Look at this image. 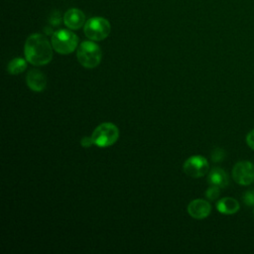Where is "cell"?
Listing matches in <instances>:
<instances>
[{"label":"cell","instance_id":"ac0fdd59","mask_svg":"<svg viewBox=\"0 0 254 254\" xmlns=\"http://www.w3.org/2000/svg\"><path fill=\"white\" fill-rule=\"evenodd\" d=\"M246 142H247V145L254 150V129L251 130L247 136H246Z\"/></svg>","mask_w":254,"mask_h":254},{"label":"cell","instance_id":"2e32d148","mask_svg":"<svg viewBox=\"0 0 254 254\" xmlns=\"http://www.w3.org/2000/svg\"><path fill=\"white\" fill-rule=\"evenodd\" d=\"M243 201L248 206L254 205V190H248L245 191L243 195Z\"/></svg>","mask_w":254,"mask_h":254},{"label":"cell","instance_id":"7a4b0ae2","mask_svg":"<svg viewBox=\"0 0 254 254\" xmlns=\"http://www.w3.org/2000/svg\"><path fill=\"white\" fill-rule=\"evenodd\" d=\"M76 58L82 66L93 68L100 64L102 51L94 41H84L77 47Z\"/></svg>","mask_w":254,"mask_h":254},{"label":"cell","instance_id":"9c48e42d","mask_svg":"<svg viewBox=\"0 0 254 254\" xmlns=\"http://www.w3.org/2000/svg\"><path fill=\"white\" fill-rule=\"evenodd\" d=\"M64 23L70 30H78L85 24V15L77 8H70L64 15Z\"/></svg>","mask_w":254,"mask_h":254},{"label":"cell","instance_id":"8992f818","mask_svg":"<svg viewBox=\"0 0 254 254\" xmlns=\"http://www.w3.org/2000/svg\"><path fill=\"white\" fill-rule=\"evenodd\" d=\"M208 168L207 160L199 155L190 157L183 165L185 174L194 179L203 177L207 173Z\"/></svg>","mask_w":254,"mask_h":254},{"label":"cell","instance_id":"4fadbf2b","mask_svg":"<svg viewBox=\"0 0 254 254\" xmlns=\"http://www.w3.org/2000/svg\"><path fill=\"white\" fill-rule=\"evenodd\" d=\"M27 60L22 58H16L12 60L7 66V71L10 74H19L27 68Z\"/></svg>","mask_w":254,"mask_h":254},{"label":"cell","instance_id":"277c9868","mask_svg":"<svg viewBox=\"0 0 254 254\" xmlns=\"http://www.w3.org/2000/svg\"><path fill=\"white\" fill-rule=\"evenodd\" d=\"M91 138L93 144L98 147L105 148L112 146L119 138L118 127L111 122H104L99 124L92 132Z\"/></svg>","mask_w":254,"mask_h":254},{"label":"cell","instance_id":"5b68a950","mask_svg":"<svg viewBox=\"0 0 254 254\" xmlns=\"http://www.w3.org/2000/svg\"><path fill=\"white\" fill-rule=\"evenodd\" d=\"M85 36L94 42L106 39L111 32L109 21L102 17H92L88 19L83 27Z\"/></svg>","mask_w":254,"mask_h":254},{"label":"cell","instance_id":"8fae6325","mask_svg":"<svg viewBox=\"0 0 254 254\" xmlns=\"http://www.w3.org/2000/svg\"><path fill=\"white\" fill-rule=\"evenodd\" d=\"M207 182L212 186L225 188L228 186L229 180L225 171H223L220 168H213L211 169L207 176Z\"/></svg>","mask_w":254,"mask_h":254},{"label":"cell","instance_id":"5bb4252c","mask_svg":"<svg viewBox=\"0 0 254 254\" xmlns=\"http://www.w3.org/2000/svg\"><path fill=\"white\" fill-rule=\"evenodd\" d=\"M219 189H220L219 187H217V186H212V185H211V187H209V188L206 190V191H205V196H206L208 199H210V200L216 199V198L219 196V194H220Z\"/></svg>","mask_w":254,"mask_h":254},{"label":"cell","instance_id":"52a82bcc","mask_svg":"<svg viewBox=\"0 0 254 254\" xmlns=\"http://www.w3.org/2000/svg\"><path fill=\"white\" fill-rule=\"evenodd\" d=\"M233 180L241 186H248L254 182V164L249 161H241L232 169Z\"/></svg>","mask_w":254,"mask_h":254},{"label":"cell","instance_id":"d6986e66","mask_svg":"<svg viewBox=\"0 0 254 254\" xmlns=\"http://www.w3.org/2000/svg\"><path fill=\"white\" fill-rule=\"evenodd\" d=\"M92 144H93V141H92L91 136H90V137H83V138L81 139V141H80V145H81L82 147H84V148H88V147H90Z\"/></svg>","mask_w":254,"mask_h":254},{"label":"cell","instance_id":"e0dca14e","mask_svg":"<svg viewBox=\"0 0 254 254\" xmlns=\"http://www.w3.org/2000/svg\"><path fill=\"white\" fill-rule=\"evenodd\" d=\"M62 21V18H61V14L59 11H56L54 12L52 15H51V18H50V22L53 26H58L60 25Z\"/></svg>","mask_w":254,"mask_h":254},{"label":"cell","instance_id":"9a60e30c","mask_svg":"<svg viewBox=\"0 0 254 254\" xmlns=\"http://www.w3.org/2000/svg\"><path fill=\"white\" fill-rule=\"evenodd\" d=\"M226 154L224 152L223 149L221 148H215L212 153H211V160L215 163H218V162H221L224 160Z\"/></svg>","mask_w":254,"mask_h":254},{"label":"cell","instance_id":"ba28073f","mask_svg":"<svg viewBox=\"0 0 254 254\" xmlns=\"http://www.w3.org/2000/svg\"><path fill=\"white\" fill-rule=\"evenodd\" d=\"M211 211L210 203L205 199H193L188 205L189 214L195 219H203Z\"/></svg>","mask_w":254,"mask_h":254},{"label":"cell","instance_id":"7c38bea8","mask_svg":"<svg viewBox=\"0 0 254 254\" xmlns=\"http://www.w3.org/2000/svg\"><path fill=\"white\" fill-rule=\"evenodd\" d=\"M216 208L223 214H234L239 210V203L235 198L223 197L216 203Z\"/></svg>","mask_w":254,"mask_h":254},{"label":"cell","instance_id":"3957f363","mask_svg":"<svg viewBox=\"0 0 254 254\" xmlns=\"http://www.w3.org/2000/svg\"><path fill=\"white\" fill-rule=\"evenodd\" d=\"M51 43L53 49L57 53L61 55H68L77 48L78 38L73 32L62 29L53 33Z\"/></svg>","mask_w":254,"mask_h":254},{"label":"cell","instance_id":"6da1fadb","mask_svg":"<svg viewBox=\"0 0 254 254\" xmlns=\"http://www.w3.org/2000/svg\"><path fill=\"white\" fill-rule=\"evenodd\" d=\"M24 54L28 63L33 65H45L53 59V46L45 35L32 34L25 42Z\"/></svg>","mask_w":254,"mask_h":254},{"label":"cell","instance_id":"30bf717a","mask_svg":"<svg viewBox=\"0 0 254 254\" xmlns=\"http://www.w3.org/2000/svg\"><path fill=\"white\" fill-rule=\"evenodd\" d=\"M28 87L36 92L43 91L47 86L46 75L39 69H31L26 76Z\"/></svg>","mask_w":254,"mask_h":254}]
</instances>
